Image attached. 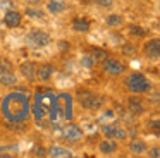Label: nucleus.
<instances>
[{
  "instance_id": "f257e3e1",
  "label": "nucleus",
  "mask_w": 160,
  "mask_h": 158,
  "mask_svg": "<svg viewBox=\"0 0 160 158\" xmlns=\"http://www.w3.org/2000/svg\"><path fill=\"white\" fill-rule=\"evenodd\" d=\"M29 110V98L21 91L9 93L2 101V115L7 119V122H24Z\"/></svg>"
},
{
  "instance_id": "f03ea898",
  "label": "nucleus",
  "mask_w": 160,
  "mask_h": 158,
  "mask_svg": "<svg viewBox=\"0 0 160 158\" xmlns=\"http://www.w3.org/2000/svg\"><path fill=\"white\" fill-rule=\"evenodd\" d=\"M50 122L59 126L60 120H71L72 119V96L67 93L53 95L52 110H50Z\"/></svg>"
},
{
  "instance_id": "7ed1b4c3",
  "label": "nucleus",
  "mask_w": 160,
  "mask_h": 158,
  "mask_svg": "<svg viewBox=\"0 0 160 158\" xmlns=\"http://www.w3.org/2000/svg\"><path fill=\"white\" fill-rule=\"evenodd\" d=\"M52 101H53V95L50 91L36 93L35 103H33V115H35V120H36V126L38 127H48L47 126L48 122L45 119L50 115Z\"/></svg>"
},
{
  "instance_id": "20e7f679",
  "label": "nucleus",
  "mask_w": 160,
  "mask_h": 158,
  "mask_svg": "<svg viewBox=\"0 0 160 158\" xmlns=\"http://www.w3.org/2000/svg\"><path fill=\"white\" fill-rule=\"evenodd\" d=\"M126 86H128L132 93H143V91H146V89H150V81L143 74L134 72V74H131L126 79Z\"/></svg>"
},
{
  "instance_id": "39448f33",
  "label": "nucleus",
  "mask_w": 160,
  "mask_h": 158,
  "mask_svg": "<svg viewBox=\"0 0 160 158\" xmlns=\"http://www.w3.org/2000/svg\"><path fill=\"white\" fill-rule=\"evenodd\" d=\"M26 43L33 45V47H47L50 43V34H47L42 29H33L26 36Z\"/></svg>"
},
{
  "instance_id": "423d86ee",
  "label": "nucleus",
  "mask_w": 160,
  "mask_h": 158,
  "mask_svg": "<svg viewBox=\"0 0 160 158\" xmlns=\"http://www.w3.org/2000/svg\"><path fill=\"white\" fill-rule=\"evenodd\" d=\"M79 103L86 108H98L102 105V98H98L97 95L90 91H81L79 93Z\"/></svg>"
},
{
  "instance_id": "0eeeda50",
  "label": "nucleus",
  "mask_w": 160,
  "mask_h": 158,
  "mask_svg": "<svg viewBox=\"0 0 160 158\" xmlns=\"http://www.w3.org/2000/svg\"><path fill=\"white\" fill-rule=\"evenodd\" d=\"M59 134H60V136H64L67 141H79L81 137H83V131H81L78 126L71 124V120H69L67 126H64V129L60 131Z\"/></svg>"
},
{
  "instance_id": "6e6552de",
  "label": "nucleus",
  "mask_w": 160,
  "mask_h": 158,
  "mask_svg": "<svg viewBox=\"0 0 160 158\" xmlns=\"http://www.w3.org/2000/svg\"><path fill=\"white\" fill-rule=\"evenodd\" d=\"M103 71L107 72V74H112V76H119L124 72V65L121 64V62L114 60V58H107V60L103 62Z\"/></svg>"
},
{
  "instance_id": "1a4fd4ad",
  "label": "nucleus",
  "mask_w": 160,
  "mask_h": 158,
  "mask_svg": "<svg viewBox=\"0 0 160 158\" xmlns=\"http://www.w3.org/2000/svg\"><path fill=\"white\" fill-rule=\"evenodd\" d=\"M103 134L108 137V139H124L126 137V131L121 129L119 126H114V124H108V126H103Z\"/></svg>"
},
{
  "instance_id": "9d476101",
  "label": "nucleus",
  "mask_w": 160,
  "mask_h": 158,
  "mask_svg": "<svg viewBox=\"0 0 160 158\" xmlns=\"http://www.w3.org/2000/svg\"><path fill=\"white\" fill-rule=\"evenodd\" d=\"M145 53L146 57L153 58V60H158L160 57V41L158 40H152L145 45Z\"/></svg>"
},
{
  "instance_id": "9b49d317",
  "label": "nucleus",
  "mask_w": 160,
  "mask_h": 158,
  "mask_svg": "<svg viewBox=\"0 0 160 158\" xmlns=\"http://www.w3.org/2000/svg\"><path fill=\"white\" fill-rule=\"evenodd\" d=\"M4 22L7 24L9 27H16L21 24V14L18 10H9L7 14L4 16Z\"/></svg>"
},
{
  "instance_id": "f8f14e48",
  "label": "nucleus",
  "mask_w": 160,
  "mask_h": 158,
  "mask_svg": "<svg viewBox=\"0 0 160 158\" xmlns=\"http://www.w3.org/2000/svg\"><path fill=\"white\" fill-rule=\"evenodd\" d=\"M47 155H50V156H53V158H69V156H72V153H71L67 148H62V146H50Z\"/></svg>"
},
{
  "instance_id": "ddd939ff",
  "label": "nucleus",
  "mask_w": 160,
  "mask_h": 158,
  "mask_svg": "<svg viewBox=\"0 0 160 158\" xmlns=\"http://www.w3.org/2000/svg\"><path fill=\"white\" fill-rule=\"evenodd\" d=\"M0 82L4 86H14L16 84V76L7 69H0Z\"/></svg>"
},
{
  "instance_id": "4468645a",
  "label": "nucleus",
  "mask_w": 160,
  "mask_h": 158,
  "mask_svg": "<svg viewBox=\"0 0 160 158\" xmlns=\"http://www.w3.org/2000/svg\"><path fill=\"white\" fill-rule=\"evenodd\" d=\"M52 74H53V67L50 64H45L38 69V79L40 81H48V79L52 77Z\"/></svg>"
},
{
  "instance_id": "2eb2a0df",
  "label": "nucleus",
  "mask_w": 160,
  "mask_h": 158,
  "mask_svg": "<svg viewBox=\"0 0 160 158\" xmlns=\"http://www.w3.org/2000/svg\"><path fill=\"white\" fill-rule=\"evenodd\" d=\"M117 150V144H115V141L114 139H105V141H102L100 143V151L102 153H112V151H115Z\"/></svg>"
},
{
  "instance_id": "dca6fc26",
  "label": "nucleus",
  "mask_w": 160,
  "mask_h": 158,
  "mask_svg": "<svg viewBox=\"0 0 160 158\" xmlns=\"http://www.w3.org/2000/svg\"><path fill=\"white\" fill-rule=\"evenodd\" d=\"M72 29L74 31H88L90 29V22L86 19H83V17H76L72 21Z\"/></svg>"
},
{
  "instance_id": "f3484780",
  "label": "nucleus",
  "mask_w": 160,
  "mask_h": 158,
  "mask_svg": "<svg viewBox=\"0 0 160 158\" xmlns=\"http://www.w3.org/2000/svg\"><path fill=\"white\" fill-rule=\"evenodd\" d=\"M64 9H66V3L60 2V0H52V2H48V10L52 14H59V12H62Z\"/></svg>"
},
{
  "instance_id": "a211bd4d",
  "label": "nucleus",
  "mask_w": 160,
  "mask_h": 158,
  "mask_svg": "<svg viewBox=\"0 0 160 158\" xmlns=\"http://www.w3.org/2000/svg\"><path fill=\"white\" fill-rule=\"evenodd\" d=\"M35 65L31 64V62H24V64H21V72H22V76H26L28 79H33L35 77Z\"/></svg>"
},
{
  "instance_id": "6ab92c4d",
  "label": "nucleus",
  "mask_w": 160,
  "mask_h": 158,
  "mask_svg": "<svg viewBox=\"0 0 160 158\" xmlns=\"http://www.w3.org/2000/svg\"><path fill=\"white\" fill-rule=\"evenodd\" d=\"M129 110L132 113H143V105L138 98H131L129 100Z\"/></svg>"
},
{
  "instance_id": "aec40b11",
  "label": "nucleus",
  "mask_w": 160,
  "mask_h": 158,
  "mask_svg": "<svg viewBox=\"0 0 160 158\" xmlns=\"http://www.w3.org/2000/svg\"><path fill=\"white\" fill-rule=\"evenodd\" d=\"M129 148H131L132 153H143V151L146 150V144L143 143V141H132Z\"/></svg>"
},
{
  "instance_id": "412c9836",
  "label": "nucleus",
  "mask_w": 160,
  "mask_h": 158,
  "mask_svg": "<svg viewBox=\"0 0 160 158\" xmlns=\"http://www.w3.org/2000/svg\"><path fill=\"white\" fill-rule=\"evenodd\" d=\"M122 22V17L119 16V14H112V16L107 17V24L108 26H117V24Z\"/></svg>"
},
{
  "instance_id": "4be33fe9",
  "label": "nucleus",
  "mask_w": 160,
  "mask_h": 158,
  "mask_svg": "<svg viewBox=\"0 0 160 158\" xmlns=\"http://www.w3.org/2000/svg\"><path fill=\"white\" fill-rule=\"evenodd\" d=\"M81 64H83V67L91 69V67H93V58H91L90 55H84V57H83V60H81Z\"/></svg>"
},
{
  "instance_id": "5701e85b",
  "label": "nucleus",
  "mask_w": 160,
  "mask_h": 158,
  "mask_svg": "<svg viewBox=\"0 0 160 158\" xmlns=\"http://www.w3.org/2000/svg\"><path fill=\"white\" fill-rule=\"evenodd\" d=\"M26 14L31 17H43V12L42 10H36V9H26Z\"/></svg>"
},
{
  "instance_id": "b1692460",
  "label": "nucleus",
  "mask_w": 160,
  "mask_h": 158,
  "mask_svg": "<svg viewBox=\"0 0 160 158\" xmlns=\"http://www.w3.org/2000/svg\"><path fill=\"white\" fill-rule=\"evenodd\" d=\"M131 33H132V34H138V36H145V34H146V31H145V29H141V27L132 26V27H131Z\"/></svg>"
},
{
  "instance_id": "393cba45",
  "label": "nucleus",
  "mask_w": 160,
  "mask_h": 158,
  "mask_svg": "<svg viewBox=\"0 0 160 158\" xmlns=\"http://www.w3.org/2000/svg\"><path fill=\"white\" fill-rule=\"evenodd\" d=\"M95 2H97L98 5H102V7H110L112 3H114V0H95Z\"/></svg>"
},
{
  "instance_id": "a878e982",
  "label": "nucleus",
  "mask_w": 160,
  "mask_h": 158,
  "mask_svg": "<svg viewBox=\"0 0 160 158\" xmlns=\"http://www.w3.org/2000/svg\"><path fill=\"white\" fill-rule=\"evenodd\" d=\"M150 156H153V158H158L160 156V150H158V148H153V150H150Z\"/></svg>"
},
{
  "instance_id": "bb28decb",
  "label": "nucleus",
  "mask_w": 160,
  "mask_h": 158,
  "mask_svg": "<svg viewBox=\"0 0 160 158\" xmlns=\"http://www.w3.org/2000/svg\"><path fill=\"white\" fill-rule=\"evenodd\" d=\"M35 155H36V156H43V155H47V153H45L43 148H35Z\"/></svg>"
},
{
  "instance_id": "cd10ccee",
  "label": "nucleus",
  "mask_w": 160,
  "mask_h": 158,
  "mask_svg": "<svg viewBox=\"0 0 160 158\" xmlns=\"http://www.w3.org/2000/svg\"><path fill=\"white\" fill-rule=\"evenodd\" d=\"M83 3H91V2H95V0H81Z\"/></svg>"
}]
</instances>
